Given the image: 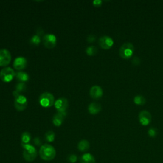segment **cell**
I'll list each match as a JSON object with an SVG mask.
<instances>
[{"label":"cell","instance_id":"8","mask_svg":"<svg viewBox=\"0 0 163 163\" xmlns=\"http://www.w3.org/2000/svg\"><path fill=\"white\" fill-rule=\"evenodd\" d=\"M14 105L15 108L18 111H22L26 108L27 106V100L26 96L19 95L15 97Z\"/></svg>","mask_w":163,"mask_h":163},{"label":"cell","instance_id":"29","mask_svg":"<svg viewBox=\"0 0 163 163\" xmlns=\"http://www.w3.org/2000/svg\"><path fill=\"white\" fill-rule=\"evenodd\" d=\"M101 3H102V1H101V0H94V1H93V4L96 7L101 6Z\"/></svg>","mask_w":163,"mask_h":163},{"label":"cell","instance_id":"27","mask_svg":"<svg viewBox=\"0 0 163 163\" xmlns=\"http://www.w3.org/2000/svg\"><path fill=\"white\" fill-rule=\"evenodd\" d=\"M87 40L88 42L89 43H92L93 41H94L96 40V36L93 35H90L87 36Z\"/></svg>","mask_w":163,"mask_h":163},{"label":"cell","instance_id":"10","mask_svg":"<svg viewBox=\"0 0 163 163\" xmlns=\"http://www.w3.org/2000/svg\"><path fill=\"white\" fill-rule=\"evenodd\" d=\"M54 106L58 111V112L66 113V110L68 106V100L65 97H60L55 102Z\"/></svg>","mask_w":163,"mask_h":163},{"label":"cell","instance_id":"2","mask_svg":"<svg viewBox=\"0 0 163 163\" xmlns=\"http://www.w3.org/2000/svg\"><path fill=\"white\" fill-rule=\"evenodd\" d=\"M23 152L22 155L24 159L28 162L33 161L37 156V150L35 147L30 144H22Z\"/></svg>","mask_w":163,"mask_h":163},{"label":"cell","instance_id":"23","mask_svg":"<svg viewBox=\"0 0 163 163\" xmlns=\"http://www.w3.org/2000/svg\"><path fill=\"white\" fill-rule=\"evenodd\" d=\"M97 52V49L94 46H89L86 49V53L89 55H94Z\"/></svg>","mask_w":163,"mask_h":163},{"label":"cell","instance_id":"28","mask_svg":"<svg viewBox=\"0 0 163 163\" xmlns=\"http://www.w3.org/2000/svg\"><path fill=\"white\" fill-rule=\"evenodd\" d=\"M139 63H140V59H139V58H137V57H135L133 58V61H132V63L134 64V65H138L139 64Z\"/></svg>","mask_w":163,"mask_h":163},{"label":"cell","instance_id":"7","mask_svg":"<svg viewBox=\"0 0 163 163\" xmlns=\"http://www.w3.org/2000/svg\"><path fill=\"white\" fill-rule=\"evenodd\" d=\"M44 44L46 48L52 49L56 45L57 38L53 34H46L43 37Z\"/></svg>","mask_w":163,"mask_h":163},{"label":"cell","instance_id":"19","mask_svg":"<svg viewBox=\"0 0 163 163\" xmlns=\"http://www.w3.org/2000/svg\"><path fill=\"white\" fill-rule=\"evenodd\" d=\"M134 103L137 105H143L146 103V100L142 95H137L134 97Z\"/></svg>","mask_w":163,"mask_h":163},{"label":"cell","instance_id":"11","mask_svg":"<svg viewBox=\"0 0 163 163\" xmlns=\"http://www.w3.org/2000/svg\"><path fill=\"white\" fill-rule=\"evenodd\" d=\"M114 44L113 39L108 36H101L99 40V45L103 49H110L113 46Z\"/></svg>","mask_w":163,"mask_h":163},{"label":"cell","instance_id":"14","mask_svg":"<svg viewBox=\"0 0 163 163\" xmlns=\"http://www.w3.org/2000/svg\"><path fill=\"white\" fill-rule=\"evenodd\" d=\"M66 113H61V112H58L56 114H55L52 119L53 124L56 125V126H60L62 124L63 120L64 119V117H66Z\"/></svg>","mask_w":163,"mask_h":163},{"label":"cell","instance_id":"1","mask_svg":"<svg viewBox=\"0 0 163 163\" xmlns=\"http://www.w3.org/2000/svg\"><path fill=\"white\" fill-rule=\"evenodd\" d=\"M39 153L40 157L43 160L50 161L55 158V155H56V151L53 146L49 144H45L41 147Z\"/></svg>","mask_w":163,"mask_h":163},{"label":"cell","instance_id":"5","mask_svg":"<svg viewBox=\"0 0 163 163\" xmlns=\"http://www.w3.org/2000/svg\"><path fill=\"white\" fill-rule=\"evenodd\" d=\"M15 77V73L10 67H6L0 72V78L4 82H10Z\"/></svg>","mask_w":163,"mask_h":163},{"label":"cell","instance_id":"16","mask_svg":"<svg viewBox=\"0 0 163 163\" xmlns=\"http://www.w3.org/2000/svg\"><path fill=\"white\" fill-rule=\"evenodd\" d=\"M80 163H96L95 158L89 153H84L81 157Z\"/></svg>","mask_w":163,"mask_h":163},{"label":"cell","instance_id":"12","mask_svg":"<svg viewBox=\"0 0 163 163\" xmlns=\"http://www.w3.org/2000/svg\"><path fill=\"white\" fill-rule=\"evenodd\" d=\"M90 96L93 99H100L103 94L102 88L99 86H93L90 89Z\"/></svg>","mask_w":163,"mask_h":163},{"label":"cell","instance_id":"30","mask_svg":"<svg viewBox=\"0 0 163 163\" xmlns=\"http://www.w3.org/2000/svg\"><path fill=\"white\" fill-rule=\"evenodd\" d=\"M34 143L36 144V145H40V144H41L40 139L39 138H38V137L35 138V139H34Z\"/></svg>","mask_w":163,"mask_h":163},{"label":"cell","instance_id":"25","mask_svg":"<svg viewBox=\"0 0 163 163\" xmlns=\"http://www.w3.org/2000/svg\"><path fill=\"white\" fill-rule=\"evenodd\" d=\"M148 134L149 135V136L151 138H155L157 134V129L154 128H151L148 129Z\"/></svg>","mask_w":163,"mask_h":163},{"label":"cell","instance_id":"13","mask_svg":"<svg viewBox=\"0 0 163 163\" xmlns=\"http://www.w3.org/2000/svg\"><path fill=\"white\" fill-rule=\"evenodd\" d=\"M13 67L17 70H21L24 69L27 65V60L25 58L19 56L15 59L13 61Z\"/></svg>","mask_w":163,"mask_h":163},{"label":"cell","instance_id":"4","mask_svg":"<svg viewBox=\"0 0 163 163\" xmlns=\"http://www.w3.org/2000/svg\"><path fill=\"white\" fill-rule=\"evenodd\" d=\"M39 102L41 106L45 108L50 107L55 103L54 97L51 93L47 92H44L40 96Z\"/></svg>","mask_w":163,"mask_h":163},{"label":"cell","instance_id":"22","mask_svg":"<svg viewBox=\"0 0 163 163\" xmlns=\"http://www.w3.org/2000/svg\"><path fill=\"white\" fill-rule=\"evenodd\" d=\"M45 139L49 142H52L55 139V133L52 131H49L45 134Z\"/></svg>","mask_w":163,"mask_h":163},{"label":"cell","instance_id":"26","mask_svg":"<svg viewBox=\"0 0 163 163\" xmlns=\"http://www.w3.org/2000/svg\"><path fill=\"white\" fill-rule=\"evenodd\" d=\"M77 161V157L76 155L72 154L69 156V161L72 163L76 162Z\"/></svg>","mask_w":163,"mask_h":163},{"label":"cell","instance_id":"6","mask_svg":"<svg viewBox=\"0 0 163 163\" xmlns=\"http://www.w3.org/2000/svg\"><path fill=\"white\" fill-rule=\"evenodd\" d=\"M11 54L6 49H0V66H6L10 63Z\"/></svg>","mask_w":163,"mask_h":163},{"label":"cell","instance_id":"31","mask_svg":"<svg viewBox=\"0 0 163 163\" xmlns=\"http://www.w3.org/2000/svg\"><path fill=\"white\" fill-rule=\"evenodd\" d=\"M44 33V30L41 28H40V27H39L38 31H37V35H38L40 36V35H42Z\"/></svg>","mask_w":163,"mask_h":163},{"label":"cell","instance_id":"9","mask_svg":"<svg viewBox=\"0 0 163 163\" xmlns=\"http://www.w3.org/2000/svg\"><path fill=\"white\" fill-rule=\"evenodd\" d=\"M138 120L142 125L146 126L150 123L152 120V115L149 111L147 110H142L138 115Z\"/></svg>","mask_w":163,"mask_h":163},{"label":"cell","instance_id":"21","mask_svg":"<svg viewBox=\"0 0 163 163\" xmlns=\"http://www.w3.org/2000/svg\"><path fill=\"white\" fill-rule=\"evenodd\" d=\"M40 42H41L40 37L38 35H35L34 36H32L31 37V40H30V44L32 45L36 46V45H39Z\"/></svg>","mask_w":163,"mask_h":163},{"label":"cell","instance_id":"18","mask_svg":"<svg viewBox=\"0 0 163 163\" xmlns=\"http://www.w3.org/2000/svg\"><path fill=\"white\" fill-rule=\"evenodd\" d=\"M16 78L22 82H26L29 79V74L24 72L19 71L15 73Z\"/></svg>","mask_w":163,"mask_h":163},{"label":"cell","instance_id":"17","mask_svg":"<svg viewBox=\"0 0 163 163\" xmlns=\"http://www.w3.org/2000/svg\"><path fill=\"white\" fill-rule=\"evenodd\" d=\"M90 147V143L86 139H82L78 144V148L81 152L87 151Z\"/></svg>","mask_w":163,"mask_h":163},{"label":"cell","instance_id":"3","mask_svg":"<svg viewBox=\"0 0 163 163\" xmlns=\"http://www.w3.org/2000/svg\"><path fill=\"white\" fill-rule=\"evenodd\" d=\"M134 46L131 43H124L119 49V55L121 58L125 59H130L134 53Z\"/></svg>","mask_w":163,"mask_h":163},{"label":"cell","instance_id":"20","mask_svg":"<svg viewBox=\"0 0 163 163\" xmlns=\"http://www.w3.org/2000/svg\"><path fill=\"white\" fill-rule=\"evenodd\" d=\"M21 140L22 144H28L31 140V134L28 132H24L22 134Z\"/></svg>","mask_w":163,"mask_h":163},{"label":"cell","instance_id":"15","mask_svg":"<svg viewBox=\"0 0 163 163\" xmlns=\"http://www.w3.org/2000/svg\"><path fill=\"white\" fill-rule=\"evenodd\" d=\"M88 110H89L91 114H97L101 110V106L99 103L93 102V103H91L89 105V106H88Z\"/></svg>","mask_w":163,"mask_h":163},{"label":"cell","instance_id":"24","mask_svg":"<svg viewBox=\"0 0 163 163\" xmlns=\"http://www.w3.org/2000/svg\"><path fill=\"white\" fill-rule=\"evenodd\" d=\"M26 89V83L24 82H20L18 83V84H17L15 91L18 93V94H20L21 92L24 91Z\"/></svg>","mask_w":163,"mask_h":163}]
</instances>
